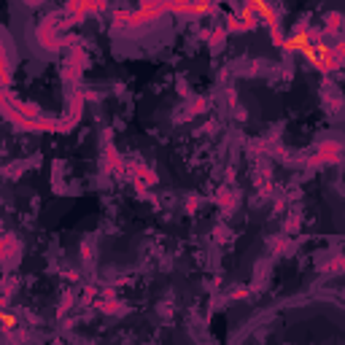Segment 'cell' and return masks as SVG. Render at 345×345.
Masks as SVG:
<instances>
[{
	"label": "cell",
	"instance_id": "cell-1",
	"mask_svg": "<svg viewBox=\"0 0 345 345\" xmlns=\"http://www.w3.org/2000/svg\"><path fill=\"white\" fill-rule=\"evenodd\" d=\"M283 49L286 52H308L310 49V35L308 33H294V35H289V38H286V41H283Z\"/></svg>",
	"mask_w": 345,
	"mask_h": 345
},
{
	"label": "cell",
	"instance_id": "cell-2",
	"mask_svg": "<svg viewBox=\"0 0 345 345\" xmlns=\"http://www.w3.org/2000/svg\"><path fill=\"white\" fill-rule=\"evenodd\" d=\"M0 321H3V327H14V315L8 313H0Z\"/></svg>",
	"mask_w": 345,
	"mask_h": 345
}]
</instances>
